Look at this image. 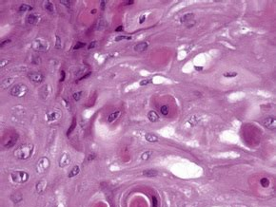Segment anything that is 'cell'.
Segmentation results:
<instances>
[{
	"label": "cell",
	"mask_w": 276,
	"mask_h": 207,
	"mask_svg": "<svg viewBox=\"0 0 276 207\" xmlns=\"http://www.w3.org/2000/svg\"><path fill=\"white\" fill-rule=\"evenodd\" d=\"M33 151V145L30 144H25L19 145L14 150V156L19 160H28L31 158Z\"/></svg>",
	"instance_id": "1"
},
{
	"label": "cell",
	"mask_w": 276,
	"mask_h": 207,
	"mask_svg": "<svg viewBox=\"0 0 276 207\" xmlns=\"http://www.w3.org/2000/svg\"><path fill=\"white\" fill-rule=\"evenodd\" d=\"M11 177L13 182L18 184H22V183H25V182L28 181L30 176L28 173L25 171H16L11 173Z\"/></svg>",
	"instance_id": "2"
},
{
	"label": "cell",
	"mask_w": 276,
	"mask_h": 207,
	"mask_svg": "<svg viewBox=\"0 0 276 207\" xmlns=\"http://www.w3.org/2000/svg\"><path fill=\"white\" fill-rule=\"evenodd\" d=\"M32 50L35 51H39V52H45L49 50V44L46 40L44 39H36L32 42Z\"/></svg>",
	"instance_id": "3"
},
{
	"label": "cell",
	"mask_w": 276,
	"mask_h": 207,
	"mask_svg": "<svg viewBox=\"0 0 276 207\" xmlns=\"http://www.w3.org/2000/svg\"><path fill=\"white\" fill-rule=\"evenodd\" d=\"M28 87L23 84H17L11 89V95L14 97H23L28 92Z\"/></svg>",
	"instance_id": "4"
},
{
	"label": "cell",
	"mask_w": 276,
	"mask_h": 207,
	"mask_svg": "<svg viewBox=\"0 0 276 207\" xmlns=\"http://www.w3.org/2000/svg\"><path fill=\"white\" fill-rule=\"evenodd\" d=\"M50 166H51L50 160L48 159V158H46V157H43V158H41V159L38 161L37 163H36V165H35L36 172H37V173H44L50 168Z\"/></svg>",
	"instance_id": "5"
},
{
	"label": "cell",
	"mask_w": 276,
	"mask_h": 207,
	"mask_svg": "<svg viewBox=\"0 0 276 207\" xmlns=\"http://www.w3.org/2000/svg\"><path fill=\"white\" fill-rule=\"evenodd\" d=\"M28 77L30 81L34 84H40L44 80V76L41 72H29Z\"/></svg>",
	"instance_id": "6"
},
{
	"label": "cell",
	"mask_w": 276,
	"mask_h": 207,
	"mask_svg": "<svg viewBox=\"0 0 276 207\" xmlns=\"http://www.w3.org/2000/svg\"><path fill=\"white\" fill-rule=\"evenodd\" d=\"M263 124H264V126L267 127V128H269V129H271V130L275 129V127H276L275 118L273 116H269L268 118H266L265 120L263 121Z\"/></svg>",
	"instance_id": "7"
},
{
	"label": "cell",
	"mask_w": 276,
	"mask_h": 207,
	"mask_svg": "<svg viewBox=\"0 0 276 207\" xmlns=\"http://www.w3.org/2000/svg\"><path fill=\"white\" fill-rule=\"evenodd\" d=\"M71 163V158L69 157L68 154L64 153L60 158V162H59V166L60 167H64L66 165H68V164Z\"/></svg>",
	"instance_id": "8"
},
{
	"label": "cell",
	"mask_w": 276,
	"mask_h": 207,
	"mask_svg": "<svg viewBox=\"0 0 276 207\" xmlns=\"http://www.w3.org/2000/svg\"><path fill=\"white\" fill-rule=\"evenodd\" d=\"M147 48H148L147 42H140V43L136 44L134 46V50L136 52H143V51L147 50Z\"/></svg>",
	"instance_id": "9"
},
{
	"label": "cell",
	"mask_w": 276,
	"mask_h": 207,
	"mask_svg": "<svg viewBox=\"0 0 276 207\" xmlns=\"http://www.w3.org/2000/svg\"><path fill=\"white\" fill-rule=\"evenodd\" d=\"M38 20H39V17L34 13L29 14L28 18H27V21H28V23L30 24V25H35V24H37Z\"/></svg>",
	"instance_id": "10"
},
{
	"label": "cell",
	"mask_w": 276,
	"mask_h": 207,
	"mask_svg": "<svg viewBox=\"0 0 276 207\" xmlns=\"http://www.w3.org/2000/svg\"><path fill=\"white\" fill-rule=\"evenodd\" d=\"M143 176L145 177H148V178H153V177H156L157 175H158V172L156 171V170L154 169H148V170H145L143 171Z\"/></svg>",
	"instance_id": "11"
},
{
	"label": "cell",
	"mask_w": 276,
	"mask_h": 207,
	"mask_svg": "<svg viewBox=\"0 0 276 207\" xmlns=\"http://www.w3.org/2000/svg\"><path fill=\"white\" fill-rule=\"evenodd\" d=\"M148 119L151 122V123H155V122L159 120V116L155 111L151 110L148 113Z\"/></svg>",
	"instance_id": "12"
},
{
	"label": "cell",
	"mask_w": 276,
	"mask_h": 207,
	"mask_svg": "<svg viewBox=\"0 0 276 207\" xmlns=\"http://www.w3.org/2000/svg\"><path fill=\"white\" fill-rule=\"evenodd\" d=\"M47 187V181H45L44 179L38 181L37 184H36V190H37L38 193H42L45 190V188Z\"/></svg>",
	"instance_id": "13"
},
{
	"label": "cell",
	"mask_w": 276,
	"mask_h": 207,
	"mask_svg": "<svg viewBox=\"0 0 276 207\" xmlns=\"http://www.w3.org/2000/svg\"><path fill=\"white\" fill-rule=\"evenodd\" d=\"M145 139L150 142H156L157 141H158V137H157L156 135H154V134H151V133H147L146 135H145Z\"/></svg>",
	"instance_id": "14"
},
{
	"label": "cell",
	"mask_w": 276,
	"mask_h": 207,
	"mask_svg": "<svg viewBox=\"0 0 276 207\" xmlns=\"http://www.w3.org/2000/svg\"><path fill=\"white\" fill-rule=\"evenodd\" d=\"M16 142H17V136L10 137V139L8 140V142L5 144V147H13V145L16 144Z\"/></svg>",
	"instance_id": "15"
},
{
	"label": "cell",
	"mask_w": 276,
	"mask_h": 207,
	"mask_svg": "<svg viewBox=\"0 0 276 207\" xmlns=\"http://www.w3.org/2000/svg\"><path fill=\"white\" fill-rule=\"evenodd\" d=\"M79 172H80V168H79V166H74V168H72L71 171H70L69 173V178H74L75 177V176H77L78 174H79Z\"/></svg>",
	"instance_id": "16"
},
{
	"label": "cell",
	"mask_w": 276,
	"mask_h": 207,
	"mask_svg": "<svg viewBox=\"0 0 276 207\" xmlns=\"http://www.w3.org/2000/svg\"><path fill=\"white\" fill-rule=\"evenodd\" d=\"M119 115H120V111H116V112L111 113L110 116L108 117V122L109 123H113V121H115L118 117H119Z\"/></svg>",
	"instance_id": "17"
},
{
	"label": "cell",
	"mask_w": 276,
	"mask_h": 207,
	"mask_svg": "<svg viewBox=\"0 0 276 207\" xmlns=\"http://www.w3.org/2000/svg\"><path fill=\"white\" fill-rule=\"evenodd\" d=\"M192 17H193V14H192V13H187V14H185L184 16L181 17L180 22H181V23H186L187 21L192 19Z\"/></svg>",
	"instance_id": "18"
},
{
	"label": "cell",
	"mask_w": 276,
	"mask_h": 207,
	"mask_svg": "<svg viewBox=\"0 0 276 207\" xmlns=\"http://www.w3.org/2000/svg\"><path fill=\"white\" fill-rule=\"evenodd\" d=\"M13 82V78H6L2 81V87H4V89H6V87L10 86Z\"/></svg>",
	"instance_id": "19"
},
{
	"label": "cell",
	"mask_w": 276,
	"mask_h": 207,
	"mask_svg": "<svg viewBox=\"0 0 276 207\" xmlns=\"http://www.w3.org/2000/svg\"><path fill=\"white\" fill-rule=\"evenodd\" d=\"M59 118V114L56 113V112H51V114L48 115V120L49 121H53V120H56V119Z\"/></svg>",
	"instance_id": "20"
},
{
	"label": "cell",
	"mask_w": 276,
	"mask_h": 207,
	"mask_svg": "<svg viewBox=\"0 0 276 207\" xmlns=\"http://www.w3.org/2000/svg\"><path fill=\"white\" fill-rule=\"evenodd\" d=\"M151 154H153V152H151V151L144 152V153L142 154V156H141V159L143 161H148V159H150V157L151 156Z\"/></svg>",
	"instance_id": "21"
},
{
	"label": "cell",
	"mask_w": 276,
	"mask_h": 207,
	"mask_svg": "<svg viewBox=\"0 0 276 207\" xmlns=\"http://www.w3.org/2000/svg\"><path fill=\"white\" fill-rule=\"evenodd\" d=\"M32 7H31L30 5H27V4H23L19 7L20 11H32Z\"/></svg>",
	"instance_id": "22"
},
{
	"label": "cell",
	"mask_w": 276,
	"mask_h": 207,
	"mask_svg": "<svg viewBox=\"0 0 276 207\" xmlns=\"http://www.w3.org/2000/svg\"><path fill=\"white\" fill-rule=\"evenodd\" d=\"M260 183L261 185H262L263 187H269V179L268 178H262L261 179V181H260Z\"/></svg>",
	"instance_id": "23"
},
{
	"label": "cell",
	"mask_w": 276,
	"mask_h": 207,
	"mask_svg": "<svg viewBox=\"0 0 276 207\" xmlns=\"http://www.w3.org/2000/svg\"><path fill=\"white\" fill-rule=\"evenodd\" d=\"M160 111H161V114L163 116H167L169 114V106H163L160 108Z\"/></svg>",
	"instance_id": "24"
},
{
	"label": "cell",
	"mask_w": 276,
	"mask_h": 207,
	"mask_svg": "<svg viewBox=\"0 0 276 207\" xmlns=\"http://www.w3.org/2000/svg\"><path fill=\"white\" fill-rule=\"evenodd\" d=\"M45 9H46V11H48L49 13H53V5L51 4V2H47L46 4H45Z\"/></svg>",
	"instance_id": "25"
},
{
	"label": "cell",
	"mask_w": 276,
	"mask_h": 207,
	"mask_svg": "<svg viewBox=\"0 0 276 207\" xmlns=\"http://www.w3.org/2000/svg\"><path fill=\"white\" fill-rule=\"evenodd\" d=\"M132 37L130 36H125V35H120V36H117L116 38H115V41L116 42H119L121 40H130Z\"/></svg>",
	"instance_id": "26"
},
{
	"label": "cell",
	"mask_w": 276,
	"mask_h": 207,
	"mask_svg": "<svg viewBox=\"0 0 276 207\" xmlns=\"http://www.w3.org/2000/svg\"><path fill=\"white\" fill-rule=\"evenodd\" d=\"M224 76L227 78H233L235 76H237V72H232V71H229V72H225Z\"/></svg>",
	"instance_id": "27"
},
{
	"label": "cell",
	"mask_w": 276,
	"mask_h": 207,
	"mask_svg": "<svg viewBox=\"0 0 276 207\" xmlns=\"http://www.w3.org/2000/svg\"><path fill=\"white\" fill-rule=\"evenodd\" d=\"M81 96H82V92H81V91H79V92H75V93H74V95H72V97H74V101H79L80 98H81Z\"/></svg>",
	"instance_id": "28"
},
{
	"label": "cell",
	"mask_w": 276,
	"mask_h": 207,
	"mask_svg": "<svg viewBox=\"0 0 276 207\" xmlns=\"http://www.w3.org/2000/svg\"><path fill=\"white\" fill-rule=\"evenodd\" d=\"M74 127H75V119H74V121H72V126L71 127L68 129V132H67V135H70L72 132V130L74 129Z\"/></svg>",
	"instance_id": "29"
},
{
	"label": "cell",
	"mask_w": 276,
	"mask_h": 207,
	"mask_svg": "<svg viewBox=\"0 0 276 207\" xmlns=\"http://www.w3.org/2000/svg\"><path fill=\"white\" fill-rule=\"evenodd\" d=\"M150 83H151V79H145L140 82V86H147Z\"/></svg>",
	"instance_id": "30"
},
{
	"label": "cell",
	"mask_w": 276,
	"mask_h": 207,
	"mask_svg": "<svg viewBox=\"0 0 276 207\" xmlns=\"http://www.w3.org/2000/svg\"><path fill=\"white\" fill-rule=\"evenodd\" d=\"M84 47H85V44H84V43H82V42H77L76 45L74 46V50H79V48H84Z\"/></svg>",
	"instance_id": "31"
},
{
	"label": "cell",
	"mask_w": 276,
	"mask_h": 207,
	"mask_svg": "<svg viewBox=\"0 0 276 207\" xmlns=\"http://www.w3.org/2000/svg\"><path fill=\"white\" fill-rule=\"evenodd\" d=\"M61 48V40H60L59 36H56V48Z\"/></svg>",
	"instance_id": "32"
},
{
	"label": "cell",
	"mask_w": 276,
	"mask_h": 207,
	"mask_svg": "<svg viewBox=\"0 0 276 207\" xmlns=\"http://www.w3.org/2000/svg\"><path fill=\"white\" fill-rule=\"evenodd\" d=\"M60 3H61L62 5L67 6V7H70V6H71V3H70V1H68V0H60Z\"/></svg>",
	"instance_id": "33"
},
{
	"label": "cell",
	"mask_w": 276,
	"mask_h": 207,
	"mask_svg": "<svg viewBox=\"0 0 276 207\" xmlns=\"http://www.w3.org/2000/svg\"><path fill=\"white\" fill-rule=\"evenodd\" d=\"M102 22H103V20H102V21H100V23H99V25H98L97 30H103V29H104L105 27H106V23L104 22V23L102 24Z\"/></svg>",
	"instance_id": "34"
},
{
	"label": "cell",
	"mask_w": 276,
	"mask_h": 207,
	"mask_svg": "<svg viewBox=\"0 0 276 207\" xmlns=\"http://www.w3.org/2000/svg\"><path fill=\"white\" fill-rule=\"evenodd\" d=\"M96 44H97V42H96V41L92 42V43H90V44L89 45V47H88V48H89V50H92V48H95V46H96Z\"/></svg>",
	"instance_id": "35"
},
{
	"label": "cell",
	"mask_w": 276,
	"mask_h": 207,
	"mask_svg": "<svg viewBox=\"0 0 276 207\" xmlns=\"http://www.w3.org/2000/svg\"><path fill=\"white\" fill-rule=\"evenodd\" d=\"M134 1L133 0H129V1H125V3H123L124 6H127V5H132Z\"/></svg>",
	"instance_id": "36"
},
{
	"label": "cell",
	"mask_w": 276,
	"mask_h": 207,
	"mask_svg": "<svg viewBox=\"0 0 276 207\" xmlns=\"http://www.w3.org/2000/svg\"><path fill=\"white\" fill-rule=\"evenodd\" d=\"M8 63H9L8 60H2V61H1V64H0V67L2 68V67H4L5 65H7Z\"/></svg>",
	"instance_id": "37"
},
{
	"label": "cell",
	"mask_w": 276,
	"mask_h": 207,
	"mask_svg": "<svg viewBox=\"0 0 276 207\" xmlns=\"http://www.w3.org/2000/svg\"><path fill=\"white\" fill-rule=\"evenodd\" d=\"M10 42H11V40H10V39H7V40H5V41H3V42H2V43H1V47H4V46H5L6 44H8V43H10Z\"/></svg>",
	"instance_id": "38"
},
{
	"label": "cell",
	"mask_w": 276,
	"mask_h": 207,
	"mask_svg": "<svg viewBox=\"0 0 276 207\" xmlns=\"http://www.w3.org/2000/svg\"><path fill=\"white\" fill-rule=\"evenodd\" d=\"M145 19H146V16H145V15H142V16L140 17V20H139V23L142 24L145 21Z\"/></svg>",
	"instance_id": "39"
},
{
	"label": "cell",
	"mask_w": 276,
	"mask_h": 207,
	"mask_svg": "<svg viewBox=\"0 0 276 207\" xmlns=\"http://www.w3.org/2000/svg\"><path fill=\"white\" fill-rule=\"evenodd\" d=\"M65 79V71H61V79H60V81H64Z\"/></svg>",
	"instance_id": "40"
},
{
	"label": "cell",
	"mask_w": 276,
	"mask_h": 207,
	"mask_svg": "<svg viewBox=\"0 0 276 207\" xmlns=\"http://www.w3.org/2000/svg\"><path fill=\"white\" fill-rule=\"evenodd\" d=\"M124 28H123V26H119L118 28L115 29V32H121V30H123Z\"/></svg>",
	"instance_id": "41"
},
{
	"label": "cell",
	"mask_w": 276,
	"mask_h": 207,
	"mask_svg": "<svg viewBox=\"0 0 276 207\" xmlns=\"http://www.w3.org/2000/svg\"><path fill=\"white\" fill-rule=\"evenodd\" d=\"M105 5H106V1H105V0H103V1H101V9H102V10H104Z\"/></svg>",
	"instance_id": "42"
},
{
	"label": "cell",
	"mask_w": 276,
	"mask_h": 207,
	"mask_svg": "<svg viewBox=\"0 0 276 207\" xmlns=\"http://www.w3.org/2000/svg\"><path fill=\"white\" fill-rule=\"evenodd\" d=\"M90 72H89V73H87L86 75H84L83 77H82V78H80V79H79V81H80V80H83V79H85V78H87L88 76H90Z\"/></svg>",
	"instance_id": "43"
},
{
	"label": "cell",
	"mask_w": 276,
	"mask_h": 207,
	"mask_svg": "<svg viewBox=\"0 0 276 207\" xmlns=\"http://www.w3.org/2000/svg\"><path fill=\"white\" fill-rule=\"evenodd\" d=\"M153 202H154V207H156V204H157V200L155 199V198H153Z\"/></svg>",
	"instance_id": "44"
},
{
	"label": "cell",
	"mask_w": 276,
	"mask_h": 207,
	"mask_svg": "<svg viewBox=\"0 0 276 207\" xmlns=\"http://www.w3.org/2000/svg\"><path fill=\"white\" fill-rule=\"evenodd\" d=\"M195 69H197V71H201V69H203V68L202 67H199V68L198 67H195Z\"/></svg>",
	"instance_id": "45"
}]
</instances>
